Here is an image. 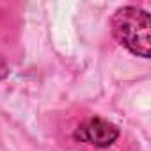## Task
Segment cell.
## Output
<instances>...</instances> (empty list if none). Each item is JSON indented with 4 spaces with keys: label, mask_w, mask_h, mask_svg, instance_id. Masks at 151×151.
Returning <instances> with one entry per match:
<instances>
[{
    "label": "cell",
    "mask_w": 151,
    "mask_h": 151,
    "mask_svg": "<svg viewBox=\"0 0 151 151\" xmlns=\"http://www.w3.org/2000/svg\"><path fill=\"white\" fill-rule=\"evenodd\" d=\"M149 30H151V18L146 11L126 6L116 11L112 18V34L114 37L133 55L137 57H149Z\"/></svg>",
    "instance_id": "6da1fadb"
},
{
    "label": "cell",
    "mask_w": 151,
    "mask_h": 151,
    "mask_svg": "<svg viewBox=\"0 0 151 151\" xmlns=\"http://www.w3.org/2000/svg\"><path fill=\"white\" fill-rule=\"evenodd\" d=\"M75 139L94 147H109L119 139V128L101 117H89L75 130Z\"/></svg>",
    "instance_id": "7a4b0ae2"
},
{
    "label": "cell",
    "mask_w": 151,
    "mask_h": 151,
    "mask_svg": "<svg viewBox=\"0 0 151 151\" xmlns=\"http://www.w3.org/2000/svg\"><path fill=\"white\" fill-rule=\"evenodd\" d=\"M7 75H9V66H7L6 59L2 57V53H0V80H2V78H6Z\"/></svg>",
    "instance_id": "3957f363"
}]
</instances>
